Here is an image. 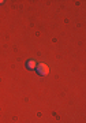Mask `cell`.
Returning a JSON list of instances; mask_svg holds the SVG:
<instances>
[{
	"mask_svg": "<svg viewBox=\"0 0 86 123\" xmlns=\"http://www.w3.org/2000/svg\"><path fill=\"white\" fill-rule=\"evenodd\" d=\"M36 66H37V63H36L34 60L26 62V68H29V70H36Z\"/></svg>",
	"mask_w": 86,
	"mask_h": 123,
	"instance_id": "obj_2",
	"label": "cell"
},
{
	"mask_svg": "<svg viewBox=\"0 0 86 123\" xmlns=\"http://www.w3.org/2000/svg\"><path fill=\"white\" fill-rule=\"evenodd\" d=\"M36 71L40 75H43V77H45V75L49 74V67L45 64V63H38L37 66H36Z\"/></svg>",
	"mask_w": 86,
	"mask_h": 123,
	"instance_id": "obj_1",
	"label": "cell"
}]
</instances>
